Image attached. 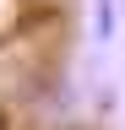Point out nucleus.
Wrapping results in <instances>:
<instances>
[{
	"label": "nucleus",
	"mask_w": 125,
	"mask_h": 130,
	"mask_svg": "<svg viewBox=\"0 0 125 130\" xmlns=\"http://www.w3.org/2000/svg\"><path fill=\"white\" fill-rule=\"evenodd\" d=\"M92 32H98V38L114 32V0H98V6H92Z\"/></svg>",
	"instance_id": "f257e3e1"
}]
</instances>
